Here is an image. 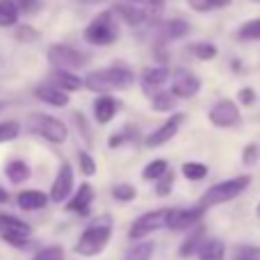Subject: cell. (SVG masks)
<instances>
[{
  "instance_id": "1",
  "label": "cell",
  "mask_w": 260,
  "mask_h": 260,
  "mask_svg": "<svg viewBox=\"0 0 260 260\" xmlns=\"http://www.w3.org/2000/svg\"><path fill=\"white\" fill-rule=\"evenodd\" d=\"M135 82V73L126 67H108V69H99V71L87 73L85 78V87L89 91L96 94H110V91H121L128 89Z\"/></svg>"
},
{
  "instance_id": "2",
  "label": "cell",
  "mask_w": 260,
  "mask_h": 260,
  "mask_svg": "<svg viewBox=\"0 0 260 260\" xmlns=\"http://www.w3.org/2000/svg\"><path fill=\"white\" fill-rule=\"evenodd\" d=\"M110 238H112V217L103 215L99 219H94L82 235L76 242V253L78 256H99L105 247L110 244Z\"/></svg>"
},
{
  "instance_id": "3",
  "label": "cell",
  "mask_w": 260,
  "mask_h": 260,
  "mask_svg": "<svg viewBox=\"0 0 260 260\" xmlns=\"http://www.w3.org/2000/svg\"><path fill=\"white\" fill-rule=\"evenodd\" d=\"M249 185H251V176H235V178L221 180V183H217V185H212V187L206 189V194L201 197L199 206H201L203 210H208V208L229 203V201H233V199H238Z\"/></svg>"
},
{
  "instance_id": "4",
  "label": "cell",
  "mask_w": 260,
  "mask_h": 260,
  "mask_svg": "<svg viewBox=\"0 0 260 260\" xmlns=\"http://www.w3.org/2000/svg\"><path fill=\"white\" fill-rule=\"evenodd\" d=\"M87 44L91 46H110L119 39V23L114 12H101L96 18H91V23L82 32Z\"/></svg>"
},
{
  "instance_id": "5",
  "label": "cell",
  "mask_w": 260,
  "mask_h": 260,
  "mask_svg": "<svg viewBox=\"0 0 260 260\" xmlns=\"http://www.w3.org/2000/svg\"><path fill=\"white\" fill-rule=\"evenodd\" d=\"M30 130L39 137H44L50 144H64L69 139V128L62 119L50 117L44 112H35L30 114Z\"/></svg>"
},
{
  "instance_id": "6",
  "label": "cell",
  "mask_w": 260,
  "mask_h": 260,
  "mask_svg": "<svg viewBox=\"0 0 260 260\" xmlns=\"http://www.w3.org/2000/svg\"><path fill=\"white\" fill-rule=\"evenodd\" d=\"M48 57L50 67L57 69V71H69V73H76L78 69H82L87 64V55H82L78 48L67 44H53L46 53Z\"/></svg>"
},
{
  "instance_id": "7",
  "label": "cell",
  "mask_w": 260,
  "mask_h": 260,
  "mask_svg": "<svg viewBox=\"0 0 260 260\" xmlns=\"http://www.w3.org/2000/svg\"><path fill=\"white\" fill-rule=\"evenodd\" d=\"M167 219H169V208H160V210H148L144 212L142 217H137V219L133 221V226H130V240H135V242H142L146 235L155 233V231H160L162 226H167Z\"/></svg>"
},
{
  "instance_id": "8",
  "label": "cell",
  "mask_w": 260,
  "mask_h": 260,
  "mask_svg": "<svg viewBox=\"0 0 260 260\" xmlns=\"http://www.w3.org/2000/svg\"><path fill=\"white\" fill-rule=\"evenodd\" d=\"M30 233H32V229L27 221L18 219L14 215H7V212H0V235H3V240L7 244L23 249L27 244Z\"/></svg>"
},
{
  "instance_id": "9",
  "label": "cell",
  "mask_w": 260,
  "mask_h": 260,
  "mask_svg": "<svg viewBox=\"0 0 260 260\" xmlns=\"http://www.w3.org/2000/svg\"><path fill=\"white\" fill-rule=\"evenodd\" d=\"M212 126L217 128H233L242 123V112H240V105L231 99H219L208 112Z\"/></svg>"
},
{
  "instance_id": "10",
  "label": "cell",
  "mask_w": 260,
  "mask_h": 260,
  "mask_svg": "<svg viewBox=\"0 0 260 260\" xmlns=\"http://www.w3.org/2000/svg\"><path fill=\"white\" fill-rule=\"evenodd\" d=\"M201 89V80L189 69H176L171 73V94L176 99H194Z\"/></svg>"
},
{
  "instance_id": "11",
  "label": "cell",
  "mask_w": 260,
  "mask_h": 260,
  "mask_svg": "<svg viewBox=\"0 0 260 260\" xmlns=\"http://www.w3.org/2000/svg\"><path fill=\"white\" fill-rule=\"evenodd\" d=\"M183 123H185V114L174 112L165 123H160V128H155L146 139H144V144H146L148 148H157V146H162V144L171 142V139L178 135V130Z\"/></svg>"
},
{
  "instance_id": "12",
  "label": "cell",
  "mask_w": 260,
  "mask_h": 260,
  "mask_svg": "<svg viewBox=\"0 0 260 260\" xmlns=\"http://www.w3.org/2000/svg\"><path fill=\"white\" fill-rule=\"evenodd\" d=\"M73 197V169L69 162H62L57 169L53 185H50V201L53 203H67Z\"/></svg>"
},
{
  "instance_id": "13",
  "label": "cell",
  "mask_w": 260,
  "mask_h": 260,
  "mask_svg": "<svg viewBox=\"0 0 260 260\" xmlns=\"http://www.w3.org/2000/svg\"><path fill=\"white\" fill-rule=\"evenodd\" d=\"M203 208H169V219H167V229L169 231H187L201 221Z\"/></svg>"
},
{
  "instance_id": "14",
  "label": "cell",
  "mask_w": 260,
  "mask_h": 260,
  "mask_svg": "<svg viewBox=\"0 0 260 260\" xmlns=\"http://www.w3.org/2000/svg\"><path fill=\"white\" fill-rule=\"evenodd\" d=\"M123 23H128L130 27H137V25H144L148 23L153 16H155V9H148V7H142V5H133V3H117L112 9Z\"/></svg>"
},
{
  "instance_id": "15",
  "label": "cell",
  "mask_w": 260,
  "mask_h": 260,
  "mask_svg": "<svg viewBox=\"0 0 260 260\" xmlns=\"http://www.w3.org/2000/svg\"><path fill=\"white\" fill-rule=\"evenodd\" d=\"M91 203H94V187L89 183H82L76 189V194L67 201V210L73 212V215L87 217L91 212Z\"/></svg>"
},
{
  "instance_id": "16",
  "label": "cell",
  "mask_w": 260,
  "mask_h": 260,
  "mask_svg": "<svg viewBox=\"0 0 260 260\" xmlns=\"http://www.w3.org/2000/svg\"><path fill=\"white\" fill-rule=\"evenodd\" d=\"M48 85L57 87V89L67 91V94H73V91H80L82 87H85V80H82V78H78L76 73L57 71V69H53V71L48 73Z\"/></svg>"
},
{
  "instance_id": "17",
  "label": "cell",
  "mask_w": 260,
  "mask_h": 260,
  "mask_svg": "<svg viewBox=\"0 0 260 260\" xmlns=\"http://www.w3.org/2000/svg\"><path fill=\"white\" fill-rule=\"evenodd\" d=\"M119 108H121V103H119L114 96L110 94H103L99 96V99L94 101V117L99 123H110L114 117H117Z\"/></svg>"
},
{
  "instance_id": "18",
  "label": "cell",
  "mask_w": 260,
  "mask_h": 260,
  "mask_svg": "<svg viewBox=\"0 0 260 260\" xmlns=\"http://www.w3.org/2000/svg\"><path fill=\"white\" fill-rule=\"evenodd\" d=\"M50 201V194H44L41 189H23L21 194L16 197V203L21 210H41V208H46Z\"/></svg>"
},
{
  "instance_id": "19",
  "label": "cell",
  "mask_w": 260,
  "mask_h": 260,
  "mask_svg": "<svg viewBox=\"0 0 260 260\" xmlns=\"http://www.w3.org/2000/svg\"><path fill=\"white\" fill-rule=\"evenodd\" d=\"M35 96L41 101V103H46V105H53V108H67L69 105V94L67 91H62V89H57V87H53V85H39L35 89Z\"/></svg>"
},
{
  "instance_id": "20",
  "label": "cell",
  "mask_w": 260,
  "mask_h": 260,
  "mask_svg": "<svg viewBox=\"0 0 260 260\" xmlns=\"http://www.w3.org/2000/svg\"><path fill=\"white\" fill-rule=\"evenodd\" d=\"M192 32V25H189L185 18H169L160 25V37L165 41H176V39H183Z\"/></svg>"
},
{
  "instance_id": "21",
  "label": "cell",
  "mask_w": 260,
  "mask_h": 260,
  "mask_svg": "<svg viewBox=\"0 0 260 260\" xmlns=\"http://www.w3.org/2000/svg\"><path fill=\"white\" fill-rule=\"evenodd\" d=\"M169 76L171 73H169V69H167V64L146 67L142 71V82H144V87H148V89H160V87L169 80Z\"/></svg>"
},
{
  "instance_id": "22",
  "label": "cell",
  "mask_w": 260,
  "mask_h": 260,
  "mask_svg": "<svg viewBox=\"0 0 260 260\" xmlns=\"http://www.w3.org/2000/svg\"><path fill=\"white\" fill-rule=\"evenodd\" d=\"M203 244H206V229H203V226H197V229L187 235V240L180 244L178 251H180V256L187 258V256H194V253L201 251Z\"/></svg>"
},
{
  "instance_id": "23",
  "label": "cell",
  "mask_w": 260,
  "mask_h": 260,
  "mask_svg": "<svg viewBox=\"0 0 260 260\" xmlns=\"http://www.w3.org/2000/svg\"><path fill=\"white\" fill-rule=\"evenodd\" d=\"M21 16L18 0H0V27H14Z\"/></svg>"
},
{
  "instance_id": "24",
  "label": "cell",
  "mask_w": 260,
  "mask_h": 260,
  "mask_svg": "<svg viewBox=\"0 0 260 260\" xmlns=\"http://www.w3.org/2000/svg\"><path fill=\"white\" fill-rule=\"evenodd\" d=\"M226 258V244L219 238L206 240V244L199 251V260H224Z\"/></svg>"
},
{
  "instance_id": "25",
  "label": "cell",
  "mask_w": 260,
  "mask_h": 260,
  "mask_svg": "<svg viewBox=\"0 0 260 260\" xmlns=\"http://www.w3.org/2000/svg\"><path fill=\"white\" fill-rule=\"evenodd\" d=\"M5 176H7L12 183H23V180L30 178V167H27V162L14 157V160H9L7 165H5Z\"/></svg>"
},
{
  "instance_id": "26",
  "label": "cell",
  "mask_w": 260,
  "mask_h": 260,
  "mask_svg": "<svg viewBox=\"0 0 260 260\" xmlns=\"http://www.w3.org/2000/svg\"><path fill=\"white\" fill-rule=\"evenodd\" d=\"M135 139H139V130L128 123V126L119 128L117 133H112V135H110V139H108V146H110V148H119V146H123V144L135 142Z\"/></svg>"
},
{
  "instance_id": "27",
  "label": "cell",
  "mask_w": 260,
  "mask_h": 260,
  "mask_svg": "<svg viewBox=\"0 0 260 260\" xmlns=\"http://www.w3.org/2000/svg\"><path fill=\"white\" fill-rule=\"evenodd\" d=\"M165 174H169V162L160 157V160H151L146 167H144L142 178L148 180V183H157V180H160Z\"/></svg>"
},
{
  "instance_id": "28",
  "label": "cell",
  "mask_w": 260,
  "mask_h": 260,
  "mask_svg": "<svg viewBox=\"0 0 260 260\" xmlns=\"http://www.w3.org/2000/svg\"><path fill=\"white\" fill-rule=\"evenodd\" d=\"M187 50H189V55H192V57L201 59V62H210V59H215L217 53H219V50H217V46L210 44V41H197V44L187 46Z\"/></svg>"
},
{
  "instance_id": "29",
  "label": "cell",
  "mask_w": 260,
  "mask_h": 260,
  "mask_svg": "<svg viewBox=\"0 0 260 260\" xmlns=\"http://www.w3.org/2000/svg\"><path fill=\"white\" fill-rule=\"evenodd\" d=\"M151 110L153 112H171L176 105V96L171 94V91H157V94L151 96Z\"/></svg>"
},
{
  "instance_id": "30",
  "label": "cell",
  "mask_w": 260,
  "mask_h": 260,
  "mask_svg": "<svg viewBox=\"0 0 260 260\" xmlns=\"http://www.w3.org/2000/svg\"><path fill=\"white\" fill-rule=\"evenodd\" d=\"M153 251H155V244L153 242H137L128 249L126 253V260H151L153 258Z\"/></svg>"
},
{
  "instance_id": "31",
  "label": "cell",
  "mask_w": 260,
  "mask_h": 260,
  "mask_svg": "<svg viewBox=\"0 0 260 260\" xmlns=\"http://www.w3.org/2000/svg\"><path fill=\"white\" fill-rule=\"evenodd\" d=\"M110 194H112L114 201L130 203V201H135V197H137V189H135V185H130V183H117V185H112Z\"/></svg>"
},
{
  "instance_id": "32",
  "label": "cell",
  "mask_w": 260,
  "mask_h": 260,
  "mask_svg": "<svg viewBox=\"0 0 260 260\" xmlns=\"http://www.w3.org/2000/svg\"><path fill=\"white\" fill-rule=\"evenodd\" d=\"M189 9L199 14H206V12H212V9H221V7H229L231 0H187Z\"/></svg>"
},
{
  "instance_id": "33",
  "label": "cell",
  "mask_w": 260,
  "mask_h": 260,
  "mask_svg": "<svg viewBox=\"0 0 260 260\" xmlns=\"http://www.w3.org/2000/svg\"><path fill=\"white\" fill-rule=\"evenodd\" d=\"M180 171H183V176L187 180H203L208 176V167L203 162H185L180 167Z\"/></svg>"
},
{
  "instance_id": "34",
  "label": "cell",
  "mask_w": 260,
  "mask_h": 260,
  "mask_svg": "<svg viewBox=\"0 0 260 260\" xmlns=\"http://www.w3.org/2000/svg\"><path fill=\"white\" fill-rule=\"evenodd\" d=\"M238 39L240 41H258L260 39V18H253V21L244 23L238 30Z\"/></svg>"
},
{
  "instance_id": "35",
  "label": "cell",
  "mask_w": 260,
  "mask_h": 260,
  "mask_svg": "<svg viewBox=\"0 0 260 260\" xmlns=\"http://www.w3.org/2000/svg\"><path fill=\"white\" fill-rule=\"evenodd\" d=\"M21 135V126L16 121H0V144H7Z\"/></svg>"
},
{
  "instance_id": "36",
  "label": "cell",
  "mask_w": 260,
  "mask_h": 260,
  "mask_svg": "<svg viewBox=\"0 0 260 260\" xmlns=\"http://www.w3.org/2000/svg\"><path fill=\"white\" fill-rule=\"evenodd\" d=\"M32 260H64V249L59 244H53V247H46L41 251H37Z\"/></svg>"
},
{
  "instance_id": "37",
  "label": "cell",
  "mask_w": 260,
  "mask_h": 260,
  "mask_svg": "<svg viewBox=\"0 0 260 260\" xmlns=\"http://www.w3.org/2000/svg\"><path fill=\"white\" fill-rule=\"evenodd\" d=\"M78 165H80L82 176H87V178H91V176L96 174V162H94V157H91L87 151L78 153Z\"/></svg>"
},
{
  "instance_id": "38",
  "label": "cell",
  "mask_w": 260,
  "mask_h": 260,
  "mask_svg": "<svg viewBox=\"0 0 260 260\" xmlns=\"http://www.w3.org/2000/svg\"><path fill=\"white\" fill-rule=\"evenodd\" d=\"M171 189H174V171L169 169V174H165L155 183V194H157V197H169Z\"/></svg>"
},
{
  "instance_id": "39",
  "label": "cell",
  "mask_w": 260,
  "mask_h": 260,
  "mask_svg": "<svg viewBox=\"0 0 260 260\" xmlns=\"http://www.w3.org/2000/svg\"><path fill=\"white\" fill-rule=\"evenodd\" d=\"M14 37H16L18 41H23V44H32V41L39 39V32L30 25H18L16 32H14Z\"/></svg>"
},
{
  "instance_id": "40",
  "label": "cell",
  "mask_w": 260,
  "mask_h": 260,
  "mask_svg": "<svg viewBox=\"0 0 260 260\" xmlns=\"http://www.w3.org/2000/svg\"><path fill=\"white\" fill-rule=\"evenodd\" d=\"M235 258H240V260H260V247L242 244V247L235 249Z\"/></svg>"
},
{
  "instance_id": "41",
  "label": "cell",
  "mask_w": 260,
  "mask_h": 260,
  "mask_svg": "<svg viewBox=\"0 0 260 260\" xmlns=\"http://www.w3.org/2000/svg\"><path fill=\"white\" fill-rule=\"evenodd\" d=\"M238 101L242 105H253L256 103V91H253L251 87H242V89L238 91Z\"/></svg>"
},
{
  "instance_id": "42",
  "label": "cell",
  "mask_w": 260,
  "mask_h": 260,
  "mask_svg": "<svg viewBox=\"0 0 260 260\" xmlns=\"http://www.w3.org/2000/svg\"><path fill=\"white\" fill-rule=\"evenodd\" d=\"M256 160H258V146L256 144H249V146L242 151V162L244 165H253Z\"/></svg>"
},
{
  "instance_id": "43",
  "label": "cell",
  "mask_w": 260,
  "mask_h": 260,
  "mask_svg": "<svg viewBox=\"0 0 260 260\" xmlns=\"http://www.w3.org/2000/svg\"><path fill=\"white\" fill-rule=\"evenodd\" d=\"M126 3H133V5H142V7H148V9H162V3L165 0H126Z\"/></svg>"
},
{
  "instance_id": "44",
  "label": "cell",
  "mask_w": 260,
  "mask_h": 260,
  "mask_svg": "<svg viewBox=\"0 0 260 260\" xmlns=\"http://www.w3.org/2000/svg\"><path fill=\"white\" fill-rule=\"evenodd\" d=\"M73 119L78 121V128H80V133L85 135V137H89V128H87V121H85V117H82L80 112H76L73 114Z\"/></svg>"
},
{
  "instance_id": "45",
  "label": "cell",
  "mask_w": 260,
  "mask_h": 260,
  "mask_svg": "<svg viewBox=\"0 0 260 260\" xmlns=\"http://www.w3.org/2000/svg\"><path fill=\"white\" fill-rule=\"evenodd\" d=\"M76 3L85 5V7H94V5H103L105 0H76Z\"/></svg>"
},
{
  "instance_id": "46",
  "label": "cell",
  "mask_w": 260,
  "mask_h": 260,
  "mask_svg": "<svg viewBox=\"0 0 260 260\" xmlns=\"http://www.w3.org/2000/svg\"><path fill=\"white\" fill-rule=\"evenodd\" d=\"M9 201V194H7V189L5 187H0V203H7Z\"/></svg>"
},
{
  "instance_id": "47",
  "label": "cell",
  "mask_w": 260,
  "mask_h": 260,
  "mask_svg": "<svg viewBox=\"0 0 260 260\" xmlns=\"http://www.w3.org/2000/svg\"><path fill=\"white\" fill-rule=\"evenodd\" d=\"M256 215L260 217V203H258V208H256Z\"/></svg>"
},
{
  "instance_id": "48",
  "label": "cell",
  "mask_w": 260,
  "mask_h": 260,
  "mask_svg": "<svg viewBox=\"0 0 260 260\" xmlns=\"http://www.w3.org/2000/svg\"><path fill=\"white\" fill-rule=\"evenodd\" d=\"M256 3H260V0H256Z\"/></svg>"
},
{
  "instance_id": "49",
  "label": "cell",
  "mask_w": 260,
  "mask_h": 260,
  "mask_svg": "<svg viewBox=\"0 0 260 260\" xmlns=\"http://www.w3.org/2000/svg\"><path fill=\"white\" fill-rule=\"evenodd\" d=\"M235 260H240V258H235Z\"/></svg>"
},
{
  "instance_id": "50",
  "label": "cell",
  "mask_w": 260,
  "mask_h": 260,
  "mask_svg": "<svg viewBox=\"0 0 260 260\" xmlns=\"http://www.w3.org/2000/svg\"><path fill=\"white\" fill-rule=\"evenodd\" d=\"M32 3H35V0H32Z\"/></svg>"
},
{
  "instance_id": "51",
  "label": "cell",
  "mask_w": 260,
  "mask_h": 260,
  "mask_svg": "<svg viewBox=\"0 0 260 260\" xmlns=\"http://www.w3.org/2000/svg\"><path fill=\"white\" fill-rule=\"evenodd\" d=\"M0 110H3V108H0Z\"/></svg>"
}]
</instances>
